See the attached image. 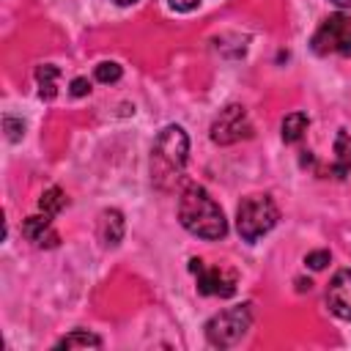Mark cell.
<instances>
[{
    "label": "cell",
    "instance_id": "16",
    "mask_svg": "<svg viewBox=\"0 0 351 351\" xmlns=\"http://www.w3.org/2000/svg\"><path fill=\"white\" fill-rule=\"evenodd\" d=\"M121 74H123V71H121V66H118L115 60H104V63L96 66V80L104 82V85H107V82H118Z\"/></svg>",
    "mask_w": 351,
    "mask_h": 351
},
{
    "label": "cell",
    "instance_id": "12",
    "mask_svg": "<svg viewBox=\"0 0 351 351\" xmlns=\"http://www.w3.org/2000/svg\"><path fill=\"white\" fill-rule=\"evenodd\" d=\"M58 77H60V69L52 66V63H44L36 69V82H38V96L41 99H55L58 93Z\"/></svg>",
    "mask_w": 351,
    "mask_h": 351
},
{
    "label": "cell",
    "instance_id": "13",
    "mask_svg": "<svg viewBox=\"0 0 351 351\" xmlns=\"http://www.w3.org/2000/svg\"><path fill=\"white\" fill-rule=\"evenodd\" d=\"M307 126H310V118H307L304 112H291V115H285V118H282V140H285V143H299L302 134L307 132Z\"/></svg>",
    "mask_w": 351,
    "mask_h": 351
},
{
    "label": "cell",
    "instance_id": "15",
    "mask_svg": "<svg viewBox=\"0 0 351 351\" xmlns=\"http://www.w3.org/2000/svg\"><path fill=\"white\" fill-rule=\"evenodd\" d=\"M66 203H69V200H66V192H63L60 186H49V189L38 197V208H41L44 214H49V217L60 214Z\"/></svg>",
    "mask_w": 351,
    "mask_h": 351
},
{
    "label": "cell",
    "instance_id": "19",
    "mask_svg": "<svg viewBox=\"0 0 351 351\" xmlns=\"http://www.w3.org/2000/svg\"><path fill=\"white\" fill-rule=\"evenodd\" d=\"M71 93H74V96H85V93H90V82H88L85 77H77V80L71 82Z\"/></svg>",
    "mask_w": 351,
    "mask_h": 351
},
{
    "label": "cell",
    "instance_id": "11",
    "mask_svg": "<svg viewBox=\"0 0 351 351\" xmlns=\"http://www.w3.org/2000/svg\"><path fill=\"white\" fill-rule=\"evenodd\" d=\"M99 233H101V241H104L107 247H115V244L123 239V217H121L118 208H107V211H101Z\"/></svg>",
    "mask_w": 351,
    "mask_h": 351
},
{
    "label": "cell",
    "instance_id": "22",
    "mask_svg": "<svg viewBox=\"0 0 351 351\" xmlns=\"http://www.w3.org/2000/svg\"><path fill=\"white\" fill-rule=\"evenodd\" d=\"M112 3H118V5H132V3H137V0H112Z\"/></svg>",
    "mask_w": 351,
    "mask_h": 351
},
{
    "label": "cell",
    "instance_id": "10",
    "mask_svg": "<svg viewBox=\"0 0 351 351\" xmlns=\"http://www.w3.org/2000/svg\"><path fill=\"white\" fill-rule=\"evenodd\" d=\"M329 173L335 178H343L351 173V134L346 129H340L335 137V162L329 165Z\"/></svg>",
    "mask_w": 351,
    "mask_h": 351
},
{
    "label": "cell",
    "instance_id": "20",
    "mask_svg": "<svg viewBox=\"0 0 351 351\" xmlns=\"http://www.w3.org/2000/svg\"><path fill=\"white\" fill-rule=\"evenodd\" d=\"M203 0H170V8H176V11H192V8H197Z\"/></svg>",
    "mask_w": 351,
    "mask_h": 351
},
{
    "label": "cell",
    "instance_id": "14",
    "mask_svg": "<svg viewBox=\"0 0 351 351\" xmlns=\"http://www.w3.org/2000/svg\"><path fill=\"white\" fill-rule=\"evenodd\" d=\"M58 348H101V340L88 329H74L71 335L58 340Z\"/></svg>",
    "mask_w": 351,
    "mask_h": 351
},
{
    "label": "cell",
    "instance_id": "5",
    "mask_svg": "<svg viewBox=\"0 0 351 351\" xmlns=\"http://www.w3.org/2000/svg\"><path fill=\"white\" fill-rule=\"evenodd\" d=\"M310 44L315 55H351V16L329 14L313 33Z\"/></svg>",
    "mask_w": 351,
    "mask_h": 351
},
{
    "label": "cell",
    "instance_id": "4",
    "mask_svg": "<svg viewBox=\"0 0 351 351\" xmlns=\"http://www.w3.org/2000/svg\"><path fill=\"white\" fill-rule=\"evenodd\" d=\"M250 324H252V310H250V304H236V307H228V310L217 313L214 318H208V324H206V337H208V343L217 346V348H230V346H236V343L247 335Z\"/></svg>",
    "mask_w": 351,
    "mask_h": 351
},
{
    "label": "cell",
    "instance_id": "8",
    "mask_svg": "<svg viewBox=\"0 0 351 351\" xmlns=\"http://www.w3.org/2000/svg\"><path fill=\"white\" fill-rule=\"evenodd\" d=\"M326 304L337 318L351 321V269H343L332 277L326 288Z\"/></svg>",
    "mask_w": 351,
    "mask_h": 351
},
{
    "label": "cell",
    "instance_id": "18",
    "mask_svg": "<svg viewBox=\"0 0 351 351\" xmlns=\"http://www.w3.org/2000/svg\"><path fill=\"white\" fill-rule=\"evenodd\" d=\"M3 123H5V132H8V140H11V143H16V140L25 134V123H22V121L16 123L11 115H5V121H3Z\"/></svg>",
    "mask_w": 351,
    "mask_h": 351
},
{
    "label": "cell",
    "instance_id": "7",
    "mask_svg": "<svg viewBox=\"0 0 351 351\" xmlns=\"http://www.w3.org/2000/svg\"><path fill=\"white\" fill-rule=\"evenodd\" d=\"M189 271L195 274L197 280V291L206 293V296H219V299H228L236 293V274L233 271H225L219 266H208L206 261L200 258H192L189 261Z\"/></svg>",
    "mask_w": 351,
    "mask_h": 351
},
{
    "label": "cell",
    "instance_id": "9",
    "mask_svg": "<svg viewBox=\"0 0 351 351\" xmlns=\"http://www.w3.org/2000/svg\"><path fill=\"white\" fill-rule=\"evenodd\" d=\"M22 236L36 247H58L60 236L49 222V214H33L22 222Z\"/></svg>",
    "mask_w": 351,
    "mask_h": 351
},
{
    "label": "cell",
    "instance_id": "3",
    "mask_svg": "<svg viewBox=\"0 0 351 351\" xmlns=\"http://www.w3.org/2000/svg\"><path fill=\"white\" fill-rule=\"evenodd\" d=\"M280 219V208L269 195H250L236 208V228L244 241H258Z\"/></svg>",
    "mask_w": 351,
    "mask_h": 351
},
{
    "label": "cell",
    "instance_id": "2",
    "mask_svg": "<svg viewBox=\"0 0 351 351\" xmlns=\"http://www.w3.org/2000/svg\"><path fill=\"white\" fill-rule=\"evenodd\" d=\"M178 219L181 225L200 239H222L228 233V219L219 203L197 184H186L178 197Z\"/></svg>",
    "mask_w": 351,
    "mask_h": 351
},
{
    "label": "cell",
    "instance_id": "1",
    "mask_svg": "<svg viewBox=\"0 0 351 351\" xmlns=\"http://www.w3.org/2000/svg\"><path fill=\"white\" fill-rule=\"evenodd\" d=\"M186 154H189V137L181 126L170 123L165 126L151 148V181L170 192L181 178H184V167H186Z\"/></svg>",
    "mask_w": 351,
    "mask_h": 351
},
{
    "label": "cell",
    "instance_id": "17",
    "mask_svg": "<svg viewBox=\"0 0 351 351\" xmlns=\"http://www.w3.org/2000/svg\"><path fill=\"white\" fill-rule=\"evenodd\" d=\"M329 252L326 250H315V252H307V258H304V263L310 266V269H324L326 263H329Z\"/></svg>",
    "mask_w": 351,
    "mask_h": 351
},
{
    "label": "cell",
    "instance_id": "21",
    "mask_svg": "<svg viewBox=\"0 0 351 351\" xmlns=\"http://www.w3.org/2000/svg\"><path fill=\"white\" fill-rule=\"evenodd\" d=\"M335 5H343V8H351V0H332Z\"/></svg>",
    "mask_w": 351,
    "mask_h": 351
},
{
    "label": "cell",
    "instance_id": "6",
    "mask_svg": "<svg viewBox=\"0 0 351 351\" xmlns=\"http://www.w3.org/2000/svg\"><path fill=\"white\" fill-rule=\"evenodd\" d=\"M247 137H252V123L247 110L241 104H228L225 110H219V115L211 123V140L217 145H233Z\"/></svg>",
    "mask_w": 351,
    "mask_h": 351
}]
</instances>
